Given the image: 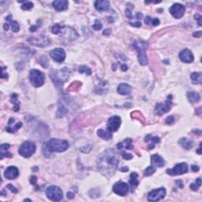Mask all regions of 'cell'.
Segmentation results:
<instances>
[{"label":"cell","mask_w":202,"mask_h":202,"mask_svg":"<svg viewBox=\"0 0 202 202\" xmlns=\"http://www.w3.org/2000/svg\"><path fill=\"white\" fill-rule=\"evenodd\" d=\"M67 112H68L67 109L66 108L63 104H59L57 112H56V117H57V118H63V117L66 116V114H67Z\"/></svg>","instance_id":"cell-32"},{"label":"cell","mask_w":202,"mask_h":202,"mask_svg":"<svg viewBox=\"0 0 202 202\" xmlns=\"http://www.w3.org/2000/svg\"><path fill=\"white\" fill-rule=\"evenodd\" d=\"M67 198L69 199V200H71V199H74V194L72 192H68L67 193Z\"/></svg>","instance_id":"cell-54"},{"label":"cell","mask_w":202,"mask_h":202,"mask_svg":"<svg viewBox=\"0 0 202 202\" xmlns=\"http://www.w3.org/2000/svg\"><path fill=\"white\" fill-rule=\"evenodd\" d=\"M174 121H175V118H174V116L172 115H170L168 116V118H166V123L168 125H171L174 123Z\"/></svg>","instance_id":"cell-47"},{"label":"cell","mask_w":202,"mask_h":202,"mask_svg":"<svg viewBox=\"0 0 202 202\" xmlns=\"http://www.w3.org/2000/svg\"><path fill=\"white\" fill-rule=\"evenodd\" d=\"M136 18H137V19H138V20H141V19H142V18H143V15H142V14L140 12L137 13V14H136Z\"/></svg>","instance_id":"cell-59"},{"label":"cell","mask_w":202,"mask_h":202,"mask_svg":"<svg viewBox=\"0 0 202 202\" xmlns=\"http://www.w3.org/2000/svg\"><path fill=\"white\" fill-rule=\"evenodd\" d=\"M69 76V69L66 67L60 69L58 71L54 72V74H51V78L55 82L63 84L64 82H66Z\"/></svg>","instance_id":"cell-8"},{"label":"cell","mask_w":202,"mask_h":202,"mask_svg":"<svg viewBox=\"0 0 202 202\" xmlns=\"http://www.w3.org/2000/svg\"><path fill=\"white\" fill-rule=\"evenodd\" d=\"M25 200H29V201H32V200H30V199H25Z\"/></svg>","instance_id":"cell-63"},{"label":"cell","mask_w":202,"mask_h":202,"mask_svg":"<svg viewBox=\"0 0 202 202\" xmlns=\"http://www.w3.org/2000/svg\"><path fill=\"white\" fill-rule=\"evenodd\" d=\"M152 20V18L151 17L147 16V17H146V18H145V24H146V25H151Z\"/></svg>","instance_id":"cell-52"},{"label":"cell","mask_w":202,"mask_h":202,"mask_svg":"<svg viewBox=\"0 0 202 202\" xmlns=\"http://www.w3.org/2000/svg\"><path fill=\"white\" fill-rule=\"evenodd\" d=\"M92 148V145H86V146H85V147L81 148V149H80V150L82 151V152L88 153V152H89L90 151H91Z\"/></svg>","instance_id":"cell-44"},{"label":"cell","mask_w":202,"mask_h":202,"mask_svg":"<svg viewBox=\"0 0 202 202\" xmlns=\"http://www.w3.org/2000/svg\"><path fill=\"white\" fill-rule=\"evenodd\" d=\"M62 29H63V26H61L59 24H56V25H55L53 27H52L51 32H52L53 34L59 35L60 34V33H61Z\"/></svg>","instance_id":"cell-37"},{"label":"cell","mask_w":202,"mask_h":202,"mask_svg":"<svg viewBox=\"0 0 202 202\" xmlns=\"http://www.w3.org/2000/svg\"><path fill=\"white\" fill-rule=\"evenodd\" d=\"M117 92L120 95H127L131 92V86L126 83H122L118 86Z\"/></svg>","instance_id":"cell-23"},{"label":"cell","mask_w":202,"mask_h":202,"mask_svg":"<svg viewBox=\"0 0 202 202\" xmlns=\"http://www.w3.org/2000/svg\"><path fill=\"white\" fill-rule=\"evenodd\" d=\"M45 146L51 153L63 152L69 148V143L65 140L52 138L47 141Z\"/></svg>","instance_id":"cell-2"},{"label":"cell","mask_w":202,"mask_h":202,"mask_svg":"<svg viewBox=\"0 0 202 202\" xmlns=\"http://www.w3.org/2000/svg\"><path fill=\"white\" fill-rule=\"evenodd\" d=\"M19 171L18 169L14 166H10L6 169L4 172V176L6 178L10 180L15 179L16 178L18 177Z\"/></svg>","instance_id":"cell-17"},{"label":"cell","mask_w":202,"mask_h":202,"mask_svg":"<svg viewBox=\"0 0 202 202\" xmlns=\"http://www.w3.org/2000/svg\"><path fill=\"white\" fill-rule=\"evenodd\" d=\"M178 57H179L181 61L183 62V63H192L194 61V59L192 51L187 49V48L182 50L179 53Z\"/></svg>","instance_id":"cell-16"},{"label":"cell","mask_w":202,"mask_h":202,"mask_svg":"<svg viewBox=\"0 0 202 202\" xmlns=\"http://www.w3.org/2000/svg\"><path fill=\"white\" fill-rule=\"evenodd\" d=\"M132 47L137 50L138 52V62L141 66H146L148 64V58L146 55V49L148 44L144 41L135 40L132 43Z\"/></svg>","instance_id":"cell-3"},{"label":"cell","mask_w":202,"mask_h":202,"mask_svg":"<svg viewBox=\"0 0 202 202\" xmlns=\"http://www.w3.org/2000/svg\"><path fill=\"white\" fill-rule=\"evenodd\" d=\"M82 85V83L79 82H74L70 86H69V91H76L77 88H79L80 86Z\"/></svg>","instance_id":"cell-39"},{"label":"cell","mask_w":202,"mask_h":202,"mask_svg":"<svg viewBox=\"0 0 202 202\" xmlns=\"http://www.w3.org/2000/svg\"><path fill=\"white\" fill-rule=\"evenodd\" d=\"M11 18H12V16H11V15H9V16L6 18V21L10 24V25H11L13 32L18 33V32L20 30V26H19L18 23L17 22V21H13Z\"/></svg>","instance_id":"cell-29"},{"label":"cell","mask_w":202,"mask_h":202,"mask_svg":"<svg viewBox=\"0 0 202 202\" xmlns=\"http://www.w3.org/2000/svg\"><path fill=\"white\" fill-rule=\"evenodd\" d=\"M9 28H10V24L8 22L5 23L4 25H3V29H4L5 31H8Z\"/></svg>","instance_id":"cell-57"},{"label":"cell","mask_w":202,"mask_h":202,"mask_svg":"<svg viewBox=\"0 0 202 202\" xmlns=\"http://www.w3.org/2000/svg\"><path fill=\"white\" fill-rule=\"evenodd\" d=\"M188 165L186 163H178L172 169L167 170V173L170 175H180L186 174L188 172Z\"/></svg>","instance_id":"cell-11"},{"label":"cell","mask_w":202,"mask_h":202,"mask_svg":"<svg viewBox=\"0 0 202 202\" xmlns=\"http://www.w3.org/2000/svg\"><path fill=\"white\" fill-rule=\"evenodd\" d=\"M28 41L33 45L40 47H47L51 43L50 40L46 36H44V35H40L39 37H29V39H28Z\"/></svg>","instance_id":"cell-10"},{"label":"cell","mask_w":202,"mask_h":202,"mask_svg":"<svg viewBox=\"0 0 202 202\" xmlns=\"http://www.w3.org/2000/svg\"><path fill=\"white\" fill-rule=\"evenodd\" d=\"M202 33L201 31H197V32H195V33H193V37H196V38H200L201 37Z\"/></svg>","instance_id":"cell-53"},{"label":"cell","mask_w":202,"mask_h":202,"mask_svg":"<svg viewBox=\"0 0 202 202\" xmlns=\"http://www.w3.org/2000/svg\"><path fill=\"white\" fill-rule=\"evenodd\" d=\"M126 16H127V18L133 19V16L132 14V12H131V9L127 8V10H126Z\"/></svg>","instance_id":"cell-45"},{"label":"cell","mask_w":202,"mask_h":202,"mask_svg":"<svg viewBox=\"0 0 202 202\" xmlns=\"http://www.w3.org/2000/svg\"><path fill=\"white\" fill-rule=\"evenodd\" d=\"M178 143L182 148H184L186 150H190L194 146V141H193L192 139H188L186 137L180 138V140L178 141Z\"/></svg>","instance_id":"cell-21"},{"label":"cell","mask_w":202,"mask_h":202,"mask_svg":"<svg viewBox=\"0 0 202 202\" xmlns=\"http://www.w3.org/2000/svg\"><path fill=\"white\" fill-rule=\"evenodd\" d=\"M97 135H98L99 137H101L104 140H111V139L112 138V133L110 131H105L104 130H97Z\"/></svg>","instance_id":"cell-30"},{"label":"cell","mask_w":202,"mask_h":202,"mask_svg":"<svg viewBox=\"0 0 202 202\" xmlns=\"http://www.w3.org/2000/svg\"><path fill=\"white\" fill-rule=\"evenodd\" d=\"M96 163L100 173L106 177H111L116 172L118 165L116 152L112 149L104 150L98 156Z\"/></svg>","instance_id":"cell-1"},{"label":"cell","mask_w":202,"mask_h":202,"mask_svg":"<svg viewBox=\"0 0 202 202\" xmlns=\"http://www.w3.org/2000/svg\"><path fill=\"white\" fill-rule=\"evenodd\" d=\"M40 63L41 64V66H43V67L47 68L48 66V59H47V56H42L40 59Z\"/></svg>","instance_id":"cell-38"},{"label":"cell","mask_w":202,"mask_h":202,"mask_svg":"<svg viewBox=\"0 0 202 202\" xmlns=\"http://www.w3.org/2000/svg\"><path fill=\"white\" fill-rule=\"evenodd\" d=\"M46 195L49 200L52 201H59L63 198V190L56 186H51L47 188L46 190Z\"/></svg>","instance_id":"cell-6"},{"label":"cell","mask_w":202,"mask_h":202,"mask_svg":"<svg viewBox=\"0 0 202 202\" xmlns=\"http://www.w3.org/2000/svg\"><path fill=\"white\" fill-rule=\"evenodd\" d=\"M10 98H11V103L14 104V111H19V109H20V102L18 100V95L16 93L11 94Z\"/></svg>","instance_id":"cell-31"},{"label":"cell","mask_w":202,"mask_h":202,"mask_svg":"<svg viewBox=\"0 0 202 202\" xmlns=\"http://www.w3.org/2000/svg\"><path fill=\"white\" fill-rule=\"evenodd\" d=\"M50 55H51V57L52 58L54 61L59 63H63L66 59L65 51L63 48H60V47L52 50L50 52Z\"/></svg>","instance_id":"cell-15"},{"label":"cell","mask_w":202,"mask_h":202,"mask_svg":"<svg viewBox=\"0 0 202 202\" xmlns=\"http://www.w3.org/2000/svg\"><path fill=\"white\" fill-rule=\"evenodd\" d=\"M155 172H156V168L154 166L152 165L150 166V167H148V168L145 170V172H144V175L150 176L155 173Z\"/></svg>","instance_id":"cell-36"},{"label":"cell","mask_w":202,"mask_h":202,"mask_svg":"<svg viewBox=\"0 0 202 202\" xmlns=\"http://www.w3.org/2000/svg\"><path fill=\"white\" fill-rule=\"evenodd\" d=\"M145 141H146V142H148V141H151L152 144H150V145H149L148 149H154V147H155L156 144L159 143V141H160V140H159V138L158 137H152V135L149 134L148 135L147 137H145Z\"/></svg>","instance_id":"cell-27"},{"label":"cell","mask_w":202,"mask_h":202,"mask_svg":"<svg viewBox=\"0 0 202 202\" xmlns=\"http://www.w3.org/2000/svg\"><path fill=\"white\" fill-rule=\"evenodd\" d=\"M169 11L175 18L179 19L182 17H183L185 11H186V8L183 5L180 4V3H175L169 9Z\"/></svg>","instance_id":"cell-13"},{"label":"cell","mask_w":202,"mask_h":202,"mask_svg":"<svg viewBox=\"0 0 202 202\" xmlns=\"http://www.w3.org/2000/svg\"><path fill=\"white\" fill-rule=\"evenodd\" d=\"M194 18L196 19V20L198 21V25H199V26H201V25H202V23H201L202 17H201V15L195 14V15H194Z\"/></svg>","instance_id":"cell-48"},{"label":"cell","mask_w":202,"mask_h":202,"mask_svg":"<svg viewBox=\"0 0 202 202\" xmlns=\"http://www.w3.org/2000/svg\"><path fill=\"white\" fill-rule=\"evenodd\" d=\"M37 176H35V175L31 176V177H30L31 184H33V185H36V183H37Z\"/></svg>","instance_id":"cell-51"},{"label":"cell","mask_w":202,"mask_h":202,"mask_svg":"<svg viewBox=\"0 0 202 202\" xmlns=\"http://www.w3.org/2000/svg\"><path fill=\"white\" fill-rule=\"evenodd\" d=\"M36 145L30 141H26L21 145L18 149V153L25 158H29L36 152Z\"/></svg>","instance_id":"cell-5"},{"label":"cell","mask_w":202,"mask_h":202,"mask_svg":"<svg viewBox=\"0 0 202 202\" xmlns=\"http://www.w3.org/2000/svg\"><path fill=\"white\" fill-rule=\"evenodd\" d=\"M33 7V3L31 2H25L21 6V9L24 10H29Z\"/></svg>","instance_id":"cell-40"},{"label":"cell","mask_w":202,"mask_h":202,"mask_svg":"<svg viewBox=\"0 0 202 202\" xmlns=\"http://www.w3.org/2000/svg\"><path fill=\"white\" fill-rule=\"evenodd\" d=\"M201 186V178H198L197 179L196 182L192 183L190 185V189L193 190V191H197L198 189Z\"/></svg>","instance_id":"cell-34"},{"label":"cell","mask_w":202,"mask_h":202,"mask_svg":"<svg viewBox=\"0 0 202 202\" xmlns=\"http://www.w3.org/2000/svg\"><path fill=\"white\" fill-rule=\"evenodd\" d=\"M6 188H7V189H9V190H10V191H11V192L15 193V194L18 192V189H17V188H15L14 186H13L11 184H8V185L6 186Z\"/></svg>","instance_id":"cell-46"},{"label":"cell","mask_w":202,"mask_h":202,"mask_svg":"<svg viewBox=\"0 0 202 202\" xmlns=\"http://www.w3.org/2000/svg\"><path fill=\"white\" fill-rule=\"evenodd\" d=\"M102 24L99 21H96V22H95V24L93 25V26H92V28H93L95 30L98 31V30H100V29H102Z\"/></svg>","instance_id":"cell-43"},{"label":"cell","mask_w":202,"mask_h":202,"mask_svg":"<svg viewBox=\"0 0 202 202\" xmlns=\"http://www.w3.org/2000/svg\"><path fill=\"white\" fill-rule=\"evenodd\" d=\"M151 163L152 165L154 166L155 168H162L165 165L164 159L158 154H154L151 156Z\"/></svg>","instance_id":"cell-19"},{"label":"cell","mask_w":202,"mask_h":202,"mask_svg":"<svg viewBox=\"0 0 202 202\" xmlns=\"http://www.w3.org/2000/svg\"><path fill=\"white\" fill-rule=\"evenodd\" d=\"M44 74L38 69H33L29 72V81L34 87H40L44 83Z\"/></svg>","instance_id":"cell-4"},{"label":"cell","mask_w":202,"mask_h":202,"mask_svg":"<svg viewBox=\"0 0 202 202\" xmlns=\"http://www.w3.org/2000/svg\"><path fill=\"white\" fill-rule=\"evenodd\" d=\"M187 98L190 100V103L192 104H195V103H198L200 100V94L196 92H187Z\"/></svg>","instance_id":"cell-26"},{"label":"cell","mask_w":202,"mask_h":202,"mask_svg":"<svg viewBox=\"0 0 202 202\" xmlns=\"http://www.w3.org/2000/svg\"><path fill=\"white\" fill-rule=\"evenodd\" d=\"M111 33V29H105V30L104 31V33H103V34L105 35V36H109V35Z\"/></svg>","instance_id":"cell-55"},{"label":"cell","mask_w":202,"mask_h":202,"mask_svg":"<svg viewBox=\"0 0 202 202\" xmlns=\"http://www.w3.org/2000/svg\"><path fill=\"white\" fill-rule=\"evenodd\" d=\"M120 171L123 172H127L129 171V168L127 167V166H125V167H123V168H120Z\"/></svg>","instance_id":"cell-61"},{"label":"cell","mask_w":202,"mask_h":202,"mask_svg":"<svg viewBox=\"0 0 202 202\" xmlns=\"http://www.w3.org/2000/svg\"><path fill=\"white\" fill-rule=\"evenodd\" d=\"M113 192L121 197H125L129 192L128 184L124 182H118L113 186Z\"/></svg>","instance_id":"cell-12"},{"label":"cell","mask_w":202,"mask_h":202,"mask_svg":"<svg viewBox=\"0 0 202 202\" xmlns=\"http://www.w3.org/2000/svg\"><path fill=\"white\" fill-rule=\"evenodd\" d=\"M121 69H122V70H123V71H127V69H128V66H127V65H126V64H123V65L121 66Z\"/></svg>","instance_id":"cell-60"},{"label":"cell","mask_w":202,"mask_h":202,"mask_svg":"<svg viewBox=\"0 0 202 202\" xmlns=\"http://www.w3.org/2000/svg\"><path fill=\"white\" fill-rule=\"evenodd\" d=\"M95 7L99 11H106L109 9L110 2L106 0H98L95 2Z\"/></svg>","instance_id":"cell-20"},{"label":"cell","mask_w":202,"mask_h":202,"mask_svg":"<svg viewBox=\"0 0 202 202\" xmlns=\"http://www.w3.org/2000/svg\"><path fill=\"white\" fill-rule=\"evenodd\" d=\"M176 184H178V186H179V187L182 189V188L184 187L183 184H182V180H178V181H176Z\"/></svg>","instance_id":"cell-58"},{"label":"cell","mask_w":202,"mask_h":202,"mask_svg":"<svg viewBox=\"0 0 202 202\" xmlns=\"http://www.w3.org/2000/svg\"><path fill=\"white\" fill-rule=\"evenodd\" d=\"M151 25H152L153 26H157L159 25V20L158 18H153L152 20Z\"/></svg>","instance_id":"cell-50"},{"label":"cell","mask_w":202,"mask_h":202,"mask_svg":"<svg viewBox=\"0 0 202 202\" xmlns=\"http://www.w3.org/2000/svg\"><path fill=\"white\" fill-rule=\"evenodd\" d=\"M52 6L57 11H63L67 10L68 2L66 0H55L52 3Z\"/></svg>","instance_id":"cell-18"},{"label":"cell","mask_w":202,"mask_h":202,"mask_svg":"<svg viewBox=\"0 0 202 202\" xmlns=\"http://www.w3.org/2000/svg\"><path fill=\"white\" fill-rule=\"evenodd\" d=\"M10 148L9 144H2L0 147V152H1V159L4 157H12V154L8 152V149Z\"/></svg>","instance_id":"cell-24"},{"label":"cell","mask_w":202,"mask_h":202,"mask_svg":"<svg viewBox=\"0 0 202 202\" xmlns=\"http://www.w3.org/2000/svg\"><path fill=\"white\" fill-rule=\"evenodd\" d=\"M197 153L199 154V155H200V154H201V146L200 147V149H197Z\"/></svg>","instance_id":"cell-62"},{"label":"cell","mask_w":202,"mask_h":202,"mask_svg":"<svg viewBox=\"0 0 202 202\" xmlns=\"http://www.w3.org/2000/svg\"><path fill=\"white\" fill-rule=\"evenodd\" d=\"M117 148L119 150H122L123 149H133V145L132 143V140L130 138H127L125 139L124 141L121 143H118L117 145Z\"/></svg>","instance_id":"cell-22"},{"label":"cell","mask_w":202,"mask_h":202,"mask_svg":"<svg viewBox=\"0 0 202 202\" xmlns=\"http://www.w3.org/2000/svg\"><path fill=\"white\" fill-rule=\"evenodd\" d=\"M130 184L131 188H132V192L134 191L135 187H137L139 184L138 181V175L136 172H133L130 174Z\"/></svg>","instance_id":"cell-25"},{"label":"cell","mask_w":202,"mask_h":202,"mask_svg":"<svg viewBox=\"0 0 202 202\" xmlns=\"http://www.w3.org/2000/svg\"><path fill=\"white\" fill-rule=\"evenodd\" d=\"M121 123H122V120L119 116L115 115V116L111 117L109 118L108 123H107V130L110 132H115L120 127Z\"/></svg>","instance_id":"cell-14"},{"label":"cell","mask_w":202,"mask_h":202,"mask_svg":"<svg viewBox=\"0 0 202 202\" xmlns=\"http://www.w3.org/2000/svg\"><path fill=\"white\" fill-rule=\"evenodd\" d=\"M190 78L192 80V83L194 85H200L202 82V74L201 73L194 72L190 75Z\"/></svg>","instance_id":"cell-28"},{"label":"cell","mask_w":202,"mask_h":202,"mask_svg":"<svg viewBox=\"0 0 202 202\" xmlns=\"http://www.w3.org/2000/svg\"><path fill=\"white\" fill-rule=\"evenodd\" d=\"M166 193V189L163 187L152 190L148 194V200L149 201H159L165 197Z\"/></svg>","instance_id":"cell-9"},{"label":"cell","mask_w":202,"mask_h":202,"mask_svg":"<svg viewBox=\"0 0 202 202\" xmlns=\"http://www.w3.org/2000/svg\"><path fill=\"white\" fill-rule=\"evenodd\" d=\"M121 155H122L123 159H127V160H130V159H131L133 158V155H132V154L127 152L125 151L121 152Z\"/></svg>","instance_id":"cell-42"},{"label":"cell","mask_w":202,"mask_h":202,"mask_svg":"<svg viewBox=\"0 0 202 202\" xmlns=\"http://www.w3.org/2000/svg\"><path fill=\"white\" fill-rule=\"evenodd\" d=\"M129 24L133 27H137V28H140V27L141 26V23L139 21H136V22H133V23L130 22Z\"/></svg>","instance_id":"cell-49"},{"label":"cell","mask_w":202,"mask_h":202,"mask_svg":"<svg viewBox=\"0 0 202 202\" xmlns=\"http://www.w3.org/2000/svg\"><path fill=\"white\" fill-rule=\"evenodd\" d=\"M191 169H192L193 172H197L198 171H199V167L197 165H192L191 166Z\"/></svg>","instance_id":"cell-56"},{"label":"cell","mask_w":202,"mask_h":202,"mask_svg":"<svg viewBox=\"0 0 202 202\" xmlns=\"http://www.w3.org/2000/svg\"><path fill=\"white\" fill-rule=\"evenodd\" d=\"M172 106V96L169 95L168 96V99L165 101V103H159L156 105L155 107V114L156 115H162V114H165L168 112Z\"/></svg>","instance_id":"cell-7"},{"label":"cell","mask_w":202,"mask_h":202,"mask_svg":"<svg viewBox=\"0 0 202 202\" xmlns=\"http://www.w3.org/2000/svg\"><path fill=\"white\" fill-rule=\"evenodd\" d=\"M21 126H22V123H17L16 125H15L14 127H7L6 128V131H7V132H9V133H14L15 131L16 130H18V129H20L21 127Z\"/></svg>","instance_id":"cell-35"},{"label":"cell","mask_w":202,"mask_h":202,"mask_svg":"<svg viewBox=\"0 0 202 202\" xmlns=\"http://www.w3.org/2000/svg\"><path fill=\"white\" fill-rule=\"evenodd\" d=\"M78 71L81 74H86L87 75H91L92 74V70L86 66H80L79 69H78Z\"/></svg>","instance_id":"cell-33"},{"label":"cell","mask_w":202,"mask_h":202,"mask_svg":"<svg viewBox=\"0 0 202 202\" xmlns=\"http://www.w3.org/2000/svg\"><path fill=\"white\" fill-rule=\"evenodd\" d=\"M131 116H132V118H140V119H141V121L145 120V118H144L143 115L141 114V112H139V111H133V112L131 113Z\"/></svg>","instance_id":"cell-41"}]
</instances>
